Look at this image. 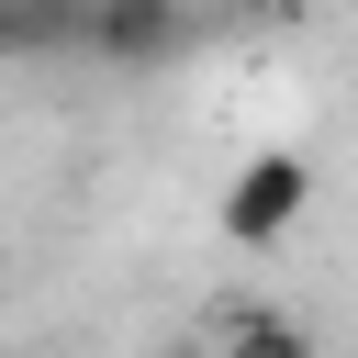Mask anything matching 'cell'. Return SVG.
Returning <instances> with one entry per match:
<instances>
[{
  "instance_id": "cell-1",
  "label": "cell",
  "mask_w": 358,
  "mask_h": 358,
  "mask_svg": "<svg viewBox=\"0 0 358 358\" xmlns=\"http://www.w3.org/2000/svg\"><path fill=\"white\" fill-rule=\"evenodd\" d=\"M302 213H313V157H302V145H257V157L224 179V201H213L224 246H246V257H257V246H280Z\"/></svg>"
},
{
  "instance_id": "cell-2",
  "label": "cell",
  "mask_w": 358,
  "mask_h": 358,
  "mask_svg": "<svg viewBox=\"0 0 358 358\" xmlns=\"http://www.w3.org/2000/svg\"><path fill=\"white\" fill-rule=\"evenodd\" d=\"M78 56L112 67V78L179 67V56H190V0H90V11H78Z\"/></svg>"
},
{
  "instance_id": "cell-3",
  "label": "cell",
  "mask_w": 358,
  "mask_h": 358,
  "mask_svg": "<svg viewBox=\"0 0 358 358\" xmlns=\"http://www.w3.org/2000/svg\"><path fill=\"white\" fill-rule=\"evenodd\" d=\"M90 0H0V56H78Z\"/></svg>"
}]
</instances>
